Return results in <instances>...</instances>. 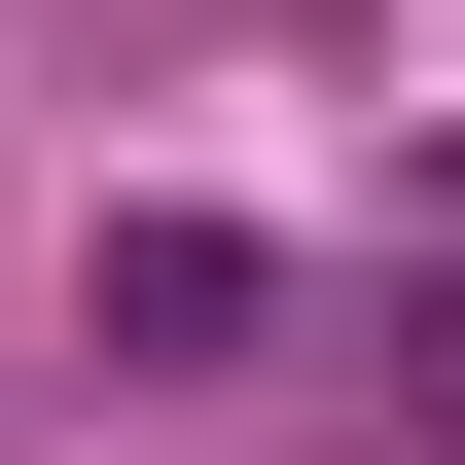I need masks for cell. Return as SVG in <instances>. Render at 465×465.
Wrapping results in <instances>:
<instances>
[{
    "label": "cell",
    "mask_w": 465,
    "mask_h": 465,
    "mask_svg": "<svg viewBox=\"0 0 465 465\" xmlns=\"http://www.w3.org/2000/svg\"><path fill=\"white\" fill-rule=\"evenodd\" d=\"M72 322H108V358H215V322H251V251H215V215H108V251H72Z\"/></svg>",
    "instance_id": "1"
}]
</instances>
